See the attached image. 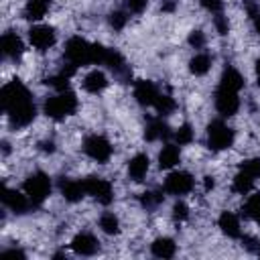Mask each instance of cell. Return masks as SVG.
Listing matches in <instances>:
<instances>
[{"label": "cell", "instance_id": "obj_12", "mask_svg": "<svg viewBox=\"0 0 260 260\" xmlns=\"http://www.w3.org/2000/svg\"><path fill=\"white\" fill-rule=\"evenodd\" d=\"M98 248H100V242H98L95 236L89 234V232H79V234L71 240V250H73L75 254H79V256H91V254L98 252Z\"/></svg>", "mask_w": 260, "mask_h": 260}, {"label": "cell", "instance_id": "obj_26", "mask_svg": "<svg viewBox=\"0 0 260 260\" xmlns=\"http://www.w3.org/2000/svg\"><path fill=\"white\" fill-rule=\"evenodd\" d=\"M244 215L254 219L256 223H260V193L248 197V201L244 205Z\"/></svg>", "mask_w": 260, "mask_h": 260}, {"label": "cell", "instance_id": "obj_9", "mask_svg": "<svg viewBox=\"0 0 260 260\" xmlns=\"http://www.w3.org/2000/svg\"><path fill=\"white\" fill-rule=\"evenodd\" d=\"M193 189V177L185 171L169 173L165 179V191L171 195H185Z\"/></svg>", "mask_w": 260, "mask_h": 260}, {"label": "cell", "instance_id": "obj_11", "mask_svg": "<svg viewBox=\"0 0 260 260\" xmlns=\"http://www.w3.org/2000/svg\"><path fill=\"white\" fill-rule=\"evenodd\" d=\"M2 203H4V207L12 209L14 213H24V211L32 205V203L28 201L26 193H20V191L10 189V187H4V189H2Z\"/></svg>", "mask_w": 260, "mask_h": 260}, {"label": "cell", "instance_id": "obj_35", "mask_svg": "<svg viewBox=\"0 0 260 260\" xmlns=\"http://www.w3.org/2000/svg\"><path fill=\"white\" fill-rule=\"evenodd\" d=\"M187 215H189V207H187L183 201H177V203L173 205V217H175L177 221H183V219H187Z\"/></svg>", "mask_w": 260, "mask_h": 260}, {"label": "cell", "instance_id": "obj_32", "mask_svg": "<svg viewBox=\"0 0 260 260\" xmlns=\"http://www.w3.org/2000/svg\"><path fill=\"white\" fill-rule=\"evenodd\" d=\"M240 171L252 175V177H260V158H250V160H244L240 165Z\"/></svg>", "mask_w": 260, "mask_h": 260}, {"label": "cell", "instance_id": "obj_28", "mask_svg": "<svg viewBox=\"0 0 260 260\" xmlns=\"http://www.w3.org/2000/svg\"><path fill=\"white\" fill-rule=\"evenodd\" d=\"M100 228L106 232V234H118L120 232V221H118V217L112 213V211H106V213H102V217H100Z\"/></svg>", "mask_w": 260, "mask_h": 260}, {"label": "cell", "instance_id": "obj_20", "mask_svg": "<svg viewBox=\"0 0 260 260\" xmlns=\"http://www.w3.org/2000/svg\"><path fill=\"white\" fill-rule=\"evenodd\" d=\"M217 87H223V89H232V91H240L244 87V77L240 75L238 69L234 67H228L223 73H221V79H219V85Z\"/></svg>", "mask_w": 260, "mask_h": 260}, {"label": "cell", "instance_id": "obj_15", "mask_svg": "<svg viewBox=\"0 0 260 260\" xmlns=\"http://www.w3.org/2000/svg\"><path fill=\"white\" fill-rule=\"evenodd\" d=\"M0 45H2V53H4V57L12 59V61L20 59V55H22V51H24L22 41H20L12 30H8V32L2 35V43H0Z\"/></svg>", "mask_w": 260, "mask_h": 260}, {"label": "cell", "instance_id": "obj_44", "mask_svg": "<svg viewBox=\"0 0 260 260\" xmlns=\"http://www.w3.org/2000/svg\"><path fill=\"white\" fill-rule=\"evenodd\" d=\"M256 79H258V81H256V83H258V85H260V59H258V61H256Z\"/></svg>", "mask_w": 260, "mask_h": 260}, {"label": "cell", "instance_id": "obj_14", "mask_svg": "<svg viewBox=\"0 0 260 260\" xmlns=\"http://www.w3.org/2000/svg\"><path fill=\"white\" fill-rule=\"evenodd\" d=\"M59 189H61V195H63L67 201H71V203H77V201H81V199L87 195L85 185H83V179H81V181L63 179L61 185H59Z\"/></svg>", "mask_w": 260, "mask_h": 260}, {"label": "cell", "instance_id": "obj_1", "mask_svg": "<svg viewBox=\"0 0 260 260\" xmlns=\"http://www.w3.org/2000/svg\"><path fill=\"white\" fill-rule=\"evenodd\" d=\"M0 104L14 128L28 126L37 116V108L30 98V91L26 89V85L20 79H12L2 87Z\"/></svg>", "mask_w": 260, "mask_h": 260}, {"label": "cell", "instance_id": "obj_30", "mask_svg": "<svg viewBox=\"0 0 260 260\" xmlns=\"http://www.w3.org/2000/svg\"><path fill=\"white\" fill-rule=\"evenodd\" d=\"M47 85H51L57 91H65V89H69V75L63 73V71H59L57 75H53V77L47 79Z\"/></svg>", "mask_w": 260, "mask_h": 260}, {"label": "cell", "instance_id": "obj_10", "mask_svg": "<svg viewBox=\"0 0 260 260\" xmlns=\"http://www.w3.org/2000/svg\"><path fill=\"white\" fill-rule=\"evenodd\" d=\"M215 108L221 116L230 118L238 112L240 108V98H238V91H232V89H223V87H217L215 91Z\"/></svg>", "mask_w": 260, "mask_h": 260}, {"label": "cell", "instance_id": "obj_27", "mask_svg": "<svg viewBox=\"0 0 260 260\" xmlns=\"http://www.w3.org/2000/svg\"><path fill=\"white\" fill-rule=\"evenodd\" d=\"M154 110L158 116H169L175 110V100L169 93H158V98L154 102Z\"/></svg>", "mask_w": 260, "mask_h": 260}, {"label": "cell", "instance_id": "obj_37", "mask_svg": "<svg viewBox=\"0 0 260 260\" xmlns=\"http://www.w3.org/2000/svg\"><path fill=\"white\" fill-rule=\"evenodd\" d=\"M189 45L195 47V49H203V45H205V35H203L201 30H191V35H189Z\"/></svg>", "mask_w": 260, "mask_h": 260}, {"label": "cell", "instance_id": "obj_39", "mask_svg": "<svg viewBox=\"0 0 260 260\" xmlns=\"http://www.w3.org/2000/svg\"><path fill=\"white\" fill-rule=\"evenodd\" d=\"M244 6H246V12L254 18L256 14H260L258 12V4H256V0H244Z\"/></svg>", "mask_w": 260, "mask_h": 260}, {"label": "cell", "instance_id": "obj_31", "mask_svg": "<svg viewBox=\"0 0 260 260\" xmlns=\"http://www.w3.org/2000/svg\"><path fill=\"white\" fill-rule=\"evenodd\" d=\"M175 140H177V144H179V146L189 144V142L193 140V130H191V126H189V124L179 126V128H177V132H175Z\"/></svg>", "mask_w": 260, "mask_h": 260}, {"label": "cell", "instance_id": "obj_40", "mask_svg": "<svg viewBox=\"0 0 260 260\" xmlns=\"http://www.w3.org/2000/svg\"><path fill=\"white\" fill-rule=\"evenodd\" d=\"M4 254H6V256H18V258H24V252H22V250H14V248H12V250H4Z\"/></svg>", "mask_w": 260, "mask_h": 260}, {"label": "cell", "instance_id": "obj_22", "mask_svg": "<svg viewBox=\"0 0 260 260\" xmlns=\"http://www.w3.org/2000/svg\"><path fill=\"white\" fill-rule=\"evenodd\" d=\"M150 252L156 258H173L175 252H177V244L171 238H156L150 246Z\"/></svg>", "mask_w": 260, "mask_h": 260}, {"label": "cell", "instance_id": "obj_42", "mask_svg": "<svg viewBox=\"0 0 260 260\" xmlns=\"http://www.w3.org/2000/svg\"><path fill=\"white\" fill-rule=\"evenodd\" d=\"M41 150H45V152H53V150H55V144H53V142H43V144H41Z\"/></svg>", "mask_w": 260, "mask_h": 260}, {"label": "cell", "instance_id": "obj_29", "mask_svg": "<svg viewBox=\"0 0 260 260\" xmlns=\"http://www.w3.org/2000/svg\"><path fill=\"white\" fill-rule=\"evenodd\" d=\"M162 199H165V195H162L160 191H144V193L140 195V203H142V207H146V209H152V207L160 205Z\"/></svg>", "mask_w": 260, "mask_h": 260}, {"label": "cell", "instance_id": "obj_13", "mask_svg": "<svg viewBox=\"0 0 260 260\" xmlns=\"http://www.w3.org/2000/svg\"><path fill=\"white\" fill-rule=\"evenodd\" d=\"M134 98L140 106H154V102L158 98V89L152 81L142 79V81H136V85H134Z\"/></svg>", "mask_w": 260, "mask_h": 260}, {"label": "cell", "instance_id": "obj_34", "mask_svg": "<svg viewBox=\"0 0 260 260\" xmlns=\"http://www.w3.org/2000/svg\"><path fill=\"white\" fill-rule=\"evenodd\" d=\"M213 26H215V30H217L219 35H228V30H230L228 16H223L221 12H217V14L213 16Z\"/></svg>", "mask_w": 260, "mask_h": 260}, {"label": "cell", "instance_id": "obj_33", "mask_svg": "<svg viewBox=\"0 0 260 260\" xmlns=\"http://www.w3.org/2000/svg\"><path fill=\"white\" fill-rule=\"evenodd\" d=\"M126 20H128V16H126V12H122V10H114V12L110 14V24H112L116 30L124 28Z\"/></svg>", "mask_w": 260, "mask_h": 260}, {"label": "cell", "instance_id": "obj_8", "mask_svg": "<svg viewBox=\"0 0 260 260\" xmlns=\"http://www.w3.org/2000/svg\"><path fill=\"white\" fill-rule=\"evenodd\" d=\"M28 41L30 45L37 49V51H47L49 47L55 45L57 41V35H55V28L49 26V24H37L28 30Z\"/></svg>", "mask_w": 260, "mask_h": 260}, {"label": "cell", "instance_id": "obj_17", "mask_svg": "<svg viewBox=\"0 0 260 260\" xmlns=\"http://www.w3.org/2000/svg\"><path fill=\"white\" fill-rule=\"evenodd\" d=\"M148 167H150V160H148L146 154H142V152L140 154H134L130 158V162H128V175H130V179L136 181V183H140L146 177Z\"/></svg>", "mask_w": 260, "mask_h": 260}, {"label": "cell", "instance_id": "obj_6", "mask_svg": "<svg viewBox=\"0 0 260 260\" xmlns=\"http://www.w3.org/2000/svg\"><path fill=\"white\" fill-rule=\"evenodd\" d=\"M83 152L95 162H108L112 156V144L100 134H91L83 140Z\"/></svg>", "mask_w": 260, "mask_h": 260}, {"label": "cell", "instance_id": "obj_2", "mask_svg": "<svg viewBox=\"0 0 260 260\" xmlns=\"http://www.w3.org/2000/svg\"><path fill=\"white\" fill-rule=\"evenodd\" d=\"M108 55V49L100 43H87L81 37H71L65 45V61L69 65H73L75 69L79 65H87V63H98L104 65Z\"/></svg>", "mask_w": 260, "mask_h": 260}, {"label": "cell", "instance_id": "obj_7", "mask_svg": "<svg viewBox=\"0 0 260 260\" xmlns=\"http://www.w3.org/2000/svg\"><path fill=\"white\" fill-rule=\"evenodd\" d=\"M83 185H85L87 195H91L95 201H100V203H104V205L112 203V199H114V189H112V185H110L108 179H102V177H85V179H83Z\"/></svg>", "mask_w": 260, "mask_h": 260}, {"label": "cell", "instance_id": "obj_19", "mask_svg": "<svg viewBox=\"0 0 260 260\" xmlns=\"http://www.w3.org/2000/svg\"><path fill=\"white\" fill-rule=\"evenodd\" d=\"M217 223H219V228H221V232H223L225 236H230V238H242V228H240V219H238L236 213L223 211V213L219 215Z\"/></svg>", "mask_w": 260, "mask_h": 260}, {"label": "cell", "instance_id": "obj_18", "mask_svg": "<svg viewBox=\"0 0 260 260\" xmlns=\"http://www.w3.org/2000/svg\"><path fill=\"white\" fill-rule=\"evenodd\" d=\"M106 87H108V77H106V73L100 71V69H93V71H89V73L83 77V89L89 91V93H100V91H104Z\"/></svg>", "mask_w": 260, "mask_h": 260}, {"label": "cell", "instance_id": "obj_36", "mask_svg": "<svg viewBox=\"0 0 260 260\" xmlns=\"http://www.w3.org/2000/svg\"><path fill=\"white\" fill-rule=\"evenodd\" d=\"M199 4H201L207 12H211V14H217V12H221V8H223V0H199Z\"/></svg>", "mask_w": 260, "mask_h": 260}, {"label": "cell", "instance_id": "obj_21", "mask_svg": "<svg viewBox=\"0 0 260 260\" xmlns=\"http://www.w3.org/2000/svg\"><path fill=\"white\" fill-rule=\"evenodd\" d=\"M181 160V152H179V146L177 144H165L162 150L158 152V167L160 169H171L175 165H179Z\"/></svg>", "mask_w": 260, "mask_h": 260}, {"label": "cell", "instance_id": "obj_3", "mask_svg": "<svg viewBox=\"0 0 260 260\" xmlns=\"http://www.w3.org/2000/svg\"><path fill=\"white\" fill-rule=\"evenodd\" d=\"M75 110H77V98L69 89L59 91L57 95L47 98L45 104H43V112L49 118H53V120H63V118L71 116Z\"/></svg>", "mask_w": 260, "mask_h": 260}, {"label": "cell", "instance_id": "obj_25", "mask_svg": "<svg viewBox=\"0 0 260 260\" xmlns=\"http://www.w3.org/2000/svg\"><path fill=\"white\" fill-rule=\"evenodd\" d=\"M254 179H256V177H252V175H248V173H244V171H238V175L234 177V183H232L234 193H240V195L250 193V189H252V185H254Z\"/></svg>", "mask_w": 260, "mask_h": 260}, {"label": "cell", "instance_id": "obj_24", "mask_svg": "<svg viewBox=\"0 0 260 260\" xmlns=\"http://www.w3.org/2000/svg\"><path fill=\"white\" fill-rule=\"evenodd\" d=\"M189 69H191L193 75H205L211 69V57L207 53H197L189 61Z\"/></svg>", "mask_w": 260, "mask_h": 260}, {"label": "cell", "instance_id": "obj_38", "mask_svg": "<svg viewBox=\"0 0 260 260\" xmlns=\"http://www.w3.org/2000/svg\"><path fill=\"white\" fill-rule=\"evenodd\" d=\"M146 4H148V0H126V8L130 12H142L146 8Z\"/></svg>", "mask_w": 260, "mask_h": 260}, {"label": "cell", "instance_id": "obj_16", "mask_svg": "<svg viewBox=\"0 0 260 260\" xmlns=\"http://www.w3.org/2000/svg\"><path fill=\"white\" fill-rule=\"evenodd\" d=\"M171 136V128L167 126V122H162L160 118H150L148 124H146V130H144V138L148 142H154V140H167Z\"/></svg>", "mask_w": 260, "mask_h": 260}, {"label": "cell", "instance_id": "obj_41", "mask_svg": "<svg viewBox=\"0 0 260 260\" xmlns=\"http://www.w3.org/2000/svg\"><path fill=\"white\" fill-rule=\"evenodd\" d=\"M213 185H215V181H213V177H205V181H203V187H205V191H209V189H213Z\"/></svg>", "mask_w": 260, "mask_h": 260}, {"label": "cell", "instance_id": "obj_23", "mask_svg": "<svg viewBox=\"0 0 260 260\" xmlns=\"http://www.w3.org/2000/svg\"><path fill=\"white\" fill-rule=\"evenodd\" d=\"M51 6V0H28L24 6V18L26 20H41Z\"/></svg>", "mask_w": 260, "mask_h": 260}, {"label": "cell", "instance_id": "obj_43", "mask_svg": "<svg viewBox=\"0 0 260 260\" xmlns=\"http://www.w3.org/2000/svg\"><path fill=\"white\" fill-rule=\"evenodd\" d=\"M254 28H256V32L260 35V14L254 16Z\"/></svg>", "mask_w": 260, "mask_h": 260}, {"label": "cell", "instance_id": "obj_5", "mask_svg": "<svg viewBox=\"0 0 260 260\" xmlns=\"http://www.w3.org/2000/svg\"><path fill=\"white\" fill-rule=\"evenodd\" d=\"M234 144V130L221 122V120H213L207 126V146L211 150H225Z\"/></svg>", "mask_w": 260, "mask_h": 260}, {"label": "cell", "instance_id": "obj_4", "mask_svg": "<svg viewBox=\"0 0 260 260\" xmlns=\"http://www.w3.org/2000/svg\"><path fill=\"white\" fill-rule=\"evenodd\" d=\"M24 193H26V197H28V201L32 205H41L49 197V193H51V179H49V175H45L41 171L28 175V179L24 181Z\"/></svg>", "mask_w": 260, "mask_h": 260}]
</instances>
